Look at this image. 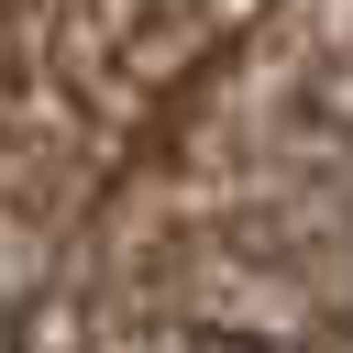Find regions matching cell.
<instances>
[{
	"instance_id": "cell-1",
	"label": "cell",
	"mask_w": 353,
	"mask_h": 353,
	"mask_svg": "<svg viewBox=\"0 0 353 353\" xmlns=\"http://www.w3.org/2000/svg\"><path fill=\"white\" fill-rule=\"evenodd\" d=\"M176 353H298V342H287V331H221V320H210V331H188Z\"/></svg>"
}]
</instances>
